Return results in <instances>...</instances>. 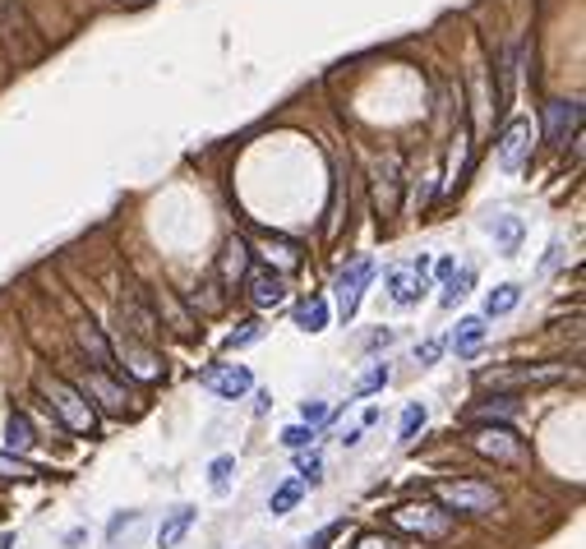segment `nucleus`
<instances>
[{
    "mask_svg": "<svg viewBox=\"0 0 586 549\" xmlns=\"http://www.w3.org/2000/svg\"><path fill=\"white\" fill-rule=\"evenodd\" d=\"M342 531H346V521H328V527L318 531V536H314V540H310L305 549H328V545H333V540H337Z\"/></svg>",
    "mask_w": 586,
    "mask_h": 549,
    "instance_id": "cd10ccee",
    "label": "nucleus"
},
{
    "mask_svg": "<svg viewBox=\"0 0 586 549\" xmlns=\"http://www.w3.org/2000/svg\"><path fill=\"white\" fill-rule=\"evenodd\" d=\"M425 272H430V259H416L411 268H392L388 272V291H392V305H416L425 295Z\"/></svg>",
    "mask_w": 586,
    "mask_h": 549,
    "instance_id": "423d86ee",
    "label": "nucleus"
},
{
    "mask_svg": "<svg viewBox=\"0 0 586 549\" xmlns=\"http://www.w3.org/2000/svg\"><path fill=\"white\" fill-rule=\"evenodd\" d=\"M517 300H522V287L517 282H503L485 295V319H503V314H513L517 310Z\"/></svg>",
    "mask_w": 586,
    "mask_h": 549,
    "instance_id": "ddd939ff",
    "label": "nucleus"
},
{
    "mask_svg": "<svg viewBox=\"0 0 586 549\" xmlns=\"http://www.w3.org/2000/svg\"><path fill=\"white\" fill-rule=\"evenodd\" d=\"M250 383H254V374H250L245 365H212V370H203V388L218 393V397H227V402H235L241 393H250Z\"/></svg>",
    "mask_w": 586,
    "mask_h": 549,
    "instance_id": "0eeeda50",
    "label": "nucleus"
},
{
    "mask_svg": "<svg viewBox=\"0 0 586 549\" xmlns=\"http://www.w3.org/2000/svg\"><path fill=\"white\" fill-rule=\"evenodd\" d=\"M318 471H324V457L318 453L301 457V485H318Z\"/></svg>",
    "mask_w": 586,
    "mask_h": 549,
    "instance_id": "bb28decb",
    "label": "nucleus"
},
{
    "mask_svg": "<svg viewBox=\"0 0 586 549\" xmlns=\"http://www.w3.org/2000/svg\"><path fill=\"white\" fill-rule=\"evenodd\" d=\"M471 448L481 453V457H494V462H503V466L522 462V438H517L508 425H481V429L471 434Z\"/></svg>",
    "mask_w": 586,
    "mask_h": 549,
    "instance_id": "20e7f679",
    "label": "nucleus"
},
{
    "mask_svg": "<svg viewBox=\"0 0 586 549\" xmlns=\"http://www.w3.org/2000/svg\"><path fill=\"white\" fill-rule=\"evenodd\" d=\"M231 471H235V457H218V462H212L208 466V485H212V494H227L231 489Z\"/></svg>",
    "mask_w": 586,
    "mask_h": 549,
    "instance_id": "4be33fe9",
    "label": "nucleus"
},
{
    "mask_svg": "<svg viewBox=\"0 0 586 549\" xmlns=\"http://www.w3.org/2000/svg\"><path fill=\"white\" fill-rule=\"evenodd\" d=\"M392 521H397L402 531L420 536V540H443V536L452 531V512L430 508V503H407V508H397Z\"/></svg>",
    "mask_w": 586,
    "mask_h": 549,
    "instance_id": "7ed1b4c3",
    "label": "nucleus"
},
{
    "mask_svg": "<svg viewBox=\"0 0 586 549\" xmlns=\"http://www.w3.org/2000/svg\"><path fill=\"white\" fill-rule=\"evenodd\" d=\"M14 545V536H0V549H10Z\"/></svg>",
    "mask_w": 586,
    "mask_h": 549,
    "instance_id": "72a5a7b5",
    "label": "nucleus"
},
{
    "mask_svg": "<svg viewBox=\"0 0 586 549\" xmlns=\"http://www.w3.org/2000/svg\"><path fill=\"white\" fill-rule=\"evenodd\" d=\"M33 444H37V438H33V420L23 416V411H14V416H10V425H5V448L19 457V453H29Z\"/></svg>",
    "mask_w": 586,
    "mask_h": 549,
    "instance_id": "4468645a",
    "label": "nucleus"
},
{
    "mask_svg": "<svg viewBox=\"0 0 586 549\" xmlns=\"http://www.w3.org/2000/svg\"><path fill=\"white\" fill-rule=\"evenodd\" d=\"M301 420H305V425L328 420V406H324V402H305V406H301Z\"/></svg>",
    "mask_w": 586,
    "mask_h": 549,
    "instance_id": "c756f323",
    "label": "nucleus"
},
{
    "mask_svg": "<svg viewBox=\"0 0 586 549\" xmlns=\"http://www.w3.org/2000/svg\"><path fill=\"white\" fill-rule=\"evenodd\" d=\"M471 282H475V268L452 272V278H448V287H443V295H439V305H443V310H452V305H458V300L471 291Z\"/></svg>",
    "mask_w": 586,
    "mask_h": 549,
    "instance_id": "a211bd4d",
    "label": "nucleus"
},
{
    "mask_svg": "<svg viewBox=\"0 0 586 549\" xmlns=\"http://www.w3.org/2000/svg\"><path fill=\"white\" fill-rule=\"evenodd\" d=\"M434 499L448 512H471V517H490L499 508V494L490 485H475V480H439Z\"/></svg>",
    "mask_w": 586,
    "mask_h": 549,
    "instance_id": "f257e3e1",
    "label": "nucleus"
},
{
    "mask_svg": "<svg viewBox=\"0 0 586 549\" xmlns=\"http://www.w3.org/2000/svg\"><path fill=\"white\" fill-rule=\"evenodd\" d=\"M301 494H305V485H301V480H286V485L273 494V503H268V508H273V517H282V512L296 508V503H301Z\"/></svg>",
    "mask_w": 586,
    "mask_h": 549,
    "instance_id": "412c9836",
    "label": "nucleus"
},
{
    "mask_svg": "<svg viewBox=\"0 0 586 549\" xmlns=\"http://www.w3.org/2000/svg\"><path fill=\"white\" fill-rule=\"evenodd\" d=\"M37 471L29 462H19L14 453H0V480H33Z\"/></svg>",
    "mask_w": 586,
    "mask_h": 549,
    "instance_id": "5701e85b",
    "label": "nucleus"
},
{
    "mask_svg": "<svg viewBox=\"0 0 586 549\" xmlns=\"http://www.w3.org/2000/svg\"><path fill=\"white\" fill-rule=\"evenodd\" d=\"M129 370H135L139 378H157V361L148 351H139V346H129Z\"/></svg>",
    "mask_w": 586,
    "mask_h": 549,
    "instance_id": "a878e982",
    "label": "nucleus"
},
{
    "mask_svg": "<svg viewBox=\"0 0 586 549\" xmlns=\"http://www.w3.org/2000/svg\"><path fill=\"white\" fill-rule=\"evenodd\" d=\"M190 527H194V508H176V512L162 521V527H157V545H162V549L180 545V536L190 531Z\"/></svg>",
    "mask_w": 586,
    "mask_h": 549,
    "instance_id": "2eb2a0df",
    "label": "nucleus"
},
{
    "mask_svg": "<svg viewBox=\"0 0 586 549\" xmlns=\"http://www.w3.org/2000/svg\"><path fill=\"white\" fill-rule=\"evenodd\" d=\"M425 420H430V411H425L420 402H411V406L402 411V429H397V444H411V438L425 429Z\"/></svg>",
    "mask_w": 586,
    "mask_h": 549,
    "instance_id": "6ab92c4d",
    "label": "nucleus"
},
{
    "mask_svg": "<svg viewBox=\"0 0 586 549\" xmlns=\"http://www.w3.org/2000/svg\"><path fill=\"white\" fill-rule=\"evenodd\" d=\"M582 129V102H549L545 106V134L549 144H568Z\"/></svg>",
    "mask_w": 586,
    "mask_h": 549,
    "instance_id": "6e6552de",
    "label": "nucleus"
},
{
    "mask_svg": "<svg viewBox=\"0 0 586 549\" xmlns=\"http://www.w3.org/2000/svg\"><path fill=\"white\" fill-rule=\"evenodd\" d=\"M490 236H494V245L499 250H517V240H522V217H494L490 222Z\"/></svg>",
    "mask_w": 586,
    "mask_h": 549,
    "instance_id": "dca6fc26",
    "label": "nucleus"
},
{
    "mask_svg": "<svg viewBox=\"0 0 586 549\" xmlns=\"http://www.w3.org/2000/svg\"><path fill=\"white\" fill-rule=\"evenodd\" d=\"M481 342H485V319L481 314H471V319H462L458 323V333H452V351H458V355H475V351H481Z\"/></svg>",
    "mask_w": 586,
    "mask_h": 549,
    "instance_id": "f8f14e48",
    "label": "nucleus"
},
{
    "mask_svg": "<svg viewBox=\"0 0 586 549\" xmlns=\"http://www.w3.org/2000/svg\"><path fill=\"white\" fill-rule=\"evenodd\" d=\"M356 549H397L392 540H384V536H360L356 540Z\"/></svg>",
    "mask_w": 586,
    "mask_h": 549,
    "instance_id": "2f4dec72",
    "label": "nucleus"
},
{
    "mask_svg": "<svg viewBox=\"0 0 586 549\" xmlns=\"http://www.w3.org/2000/svg\"><path fill=\"white\" fill-rule=\"evenodd\" d=\"M88 388L97 393V402H102L106 411H120V406H125V393H120L106 374H93V378H88Z\"/></svg>",
    "mask_w": 586,
    "mask_h": 549,
    "instance_id": "aec40b11",
    "label": "nucleus"
},
{
    "mask_svg": "<svg viewBox=\"0 0 586 549\" xmlns=\"http://www.w3.org/2000/svg\"><path fill=\"white\" fill-rule=\"evenodd\" d=\"M369 278H375V263H369V259H356V263L337 278V310H342V319H356L360 291L369 287Z\"/></svg>",
    "mask_w": 586,
    "mask_h": 549,
    "instance_id": "39448f33",
    "label": "nucleus"
},
{
    "mask_svg": "<svg viewBox=\"0 0 586 549\" xmlns=\"http://www.w3.org/2000/svg\"><path fill=\"white\" fill-rule=\"evenodd\" d=\"M42 388H46V397H51V411H56V416H61L74 434H93V429H97L93 411H88V402H84V393H78V388H70L65 378H46Z\"/></svg>",
    "mask_w": 586,
    "mask_h": 549,
    "instance_id": "f03ea898",
    "label": "nucleus"
},
{
    "mask_svg": "<svg viewBox=\"0 0 586 549\" xmlns=\"http://www.w3.org/2000/svg\"><path fill=\"white\" fill-rule=\"evenodd\" d=\"M439 351H443L439 342H425V346L416 351V361H420V365H430V361H439Z\"/></svg>",
    "mask_w": 586,
    "mask_h": 549,
    "instance_id": "473e14b6",
    "label": "nucleus"
},
{
    "mask_svg": "<svg viewBox=\"0 0 586 549\" xmlns=\"http://www.w3.org/2000/svg\"><path fill=\"white\" fill-rule=\"evenodd\" d=\"M384 383H388V365H375V370L356 383V393H375V388H384Z\"/></svg>",
    "mask_w": 586,
    "mask_h": 549,
    "instance_id": "c85d7f7f",
    "label": "nucleus"
},
{
    "mask_svg": "<svg viewBox=\"0 0 586 549\" xmlns=\"http://www.w3.org/2000/svg\"><path fill=\"white\" fill-rule=\"evenodd\" d=\"M78 342H84V351L93 355L97 374H111V370H116V355H111V346H106V337H102L97 323H84V328H78Z\"/></svg>",
    "mask_w": 586,
    "mask_h": 549,
    "instance_id": "9b49d317",
    "label": "nucleus"
},
{
    "mask_svg": "<svg viewBox=\"0 0 586 549\" xmlns=\"http://www.w3.org/2000/svg\"><path fill=\"white\" fill-rule=\"evenodd\" d=\"M296 323L305 328V333H324V328H328V300H305V305L296 310Z\"/></svg>",
    "mask_w": 586,
    "mask_h": 549,
    "instance_id": "f3484780",
    "label": "nucleus"
},
{
    "mask_svg": "<svg viewBox=\"0 0 586 549\" xmlns=\"http://www.w3.org/2000/svg\"><path fill=\"white\" fill-rule=\"evenodd\" d=\"M310 438H314V425H291V429L282 434V448L301 453V448H310Z\"/></svg>",
    "mask_w": 586,
    "mask_h": 549,
    "instance_id": "393cba45",
    "label": "nucleus"
},
{
    "mask_svg": "<svg viewBox=\"0 0 586 549\" xmlns=\"http://www.w3.org/2000/svg\"><path fill=\"white\" fill-rule=\"evenodd\" d=\"M135 521H139V512H125V517H116L111 527H106V536H111V540H120V531H129Z\"/></svg>",
    "mask_w": 586,
    "mask_h": 549,
    "instance_id": "7c9ffc66",
    "label": "nucleus"
},
{
    "mask_svg": "<svg viewBox=\"0 0 586 549\" xmlns=\"http://www.w3.org/2000/svg\"><path fill=\"white\" fill-rule=\"evenodd\" d=\"M259 337H263V323L250 319V323H241V333H231V337H227V346H231V351H241V346H254Z\"/></svg>",
    "mask_w": 586,
    "mask_h": 549,
    "instance_id": "b1692460",
    "label": "nucleus"
},
{
    "mask_svg": "<svg viewBox=\"0 0 586 549\" xmlns=\"http://www.w3.org/2000/svg\"><path fill=\"white\" fill-rule=\"evenodd\" d=\"M526 153H531V125L513 121L508 129H503V139H499V167L503 171H522Z\"/></svg>",
    "mask_w": 586,
    "mask_h": 549,
    "instance_id": "1a4fd4ad",
    "label": "nucleus"
},
{
    "mask_svg": "<svg viewBox=\"0 0 586 549\" xmlns=\"http://www.w3.org/2000/svg\"><path fill=\"white\" fill-rule=\"evenodd\" d=\"M245 291H250V300H254L259 310L282 305V295H286V287H282V278H277V272H263V268L245 278Z\"/></svg>",
    "mask_w": 586,
    "mask_h": 549,
    "instance_id": "9d476101",
    "label": "nucleus"
}]
</instances>
